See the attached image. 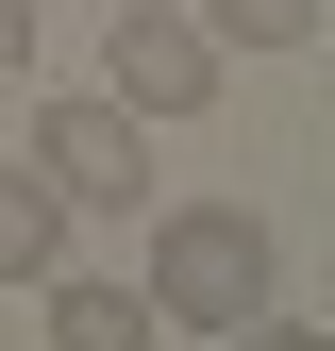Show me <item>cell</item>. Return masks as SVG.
I'll return each mask as SVG.
<instances>
[{
  "mask_svg": "<svg viewBox=\"0 0 335 351\" xmlns=\"http://www.w3.org/2000/svg\"><path fill=\"white\" fill-rule=\"evenodd\" d=\"M135 285H151V335H268L285 318V251L251 201H168Z\"/></svg>",
  "mask_w": 335,
  "mask_h": 351,
  "instance_id": "obj_1",
  "label": "cell"
},
{
  "mask_svg": "<svg viewBox=\"0 0 335 351\" xmlns=\"http://www.w3.org/2000/svg\"><path fill=\"white\" fill-rule=\"evenodd\" d=\"M101 101L151 117V134H185V117L218 101V34H201L185 0H117V34H101Z\"/></svg>",
  "mask_w": 335,
  "mask_h": 351,
  "instance_id": "obj_2",
  "label": "cell"
},
{
  "mask_svg": "<svg viewBox=\"0 0 335 351\" xmlns=\"http://www.w3.org/2000/svg\"><path fill=\"white\" fill-rule=\"evenodd\" d=\"M34 184H51L67 217H135V201H151V117H117L101 84L51 101V117H34Z\"/></svg>",
  "mask_w": 335,
  "mask_h": 351,
  "instance_id": "obj_3",
  "label": "cell"
},
{
  "mask_svg": "<svg viewBox=\"0 0 335 351\" xmlns=\"http://www.w3.org/2000/svg\"><path fill=\"white\" fill-rule=\"evenodd\" d=\"M151 335V285H101V268H51V351H135Z\"/></svg>",
  "mask_w": 335,
  "mask_h": 351,
  "instance_id": "obj_4",
  "label": "cell"
},
{
  "mask_svg": "<svg viewBox=\"0 0 335 351\" xmlns=\"http://www.w3.org/2000/svg\"><path fill=\"white\" fill-rule=\"evenodd\" d=\"M51 268H67V201L34 184V151H17L0 167V285H51Z\"/></svg>",
  "mask_w": 335,
  "mask_h": 351,
  "instance_id": "obj_5",
  "label": "cell"
},
{
  "mask_svg": "<svg viewBox=\"0 0 335 351\" xmlns=\"http://www.w3.org/2000/svg\"><path fill=\"white\" fill-rule=\"evenodd\" d=\"M218 51H319V0H185Z\"/></svg>",
  "mask_w": 335,
  "mask_h": 351,
  "instance_id": "obj_6",
  "label": "cell"
},
{
  "mask_svg": "<svg viewBox=\"0 0 335 351\" xmlns=\"http://www.w3.org/2000/svg\"><path fill=\"white\" fill-rule=\"evenodd\" d=\"M34 67V0H0V84H17Z\"/></svg>",
  "mask_w": 335,
  "mask_h": 351,
  "instance_id": "obj_7",
  "label": "cell"
}]
</instances>
